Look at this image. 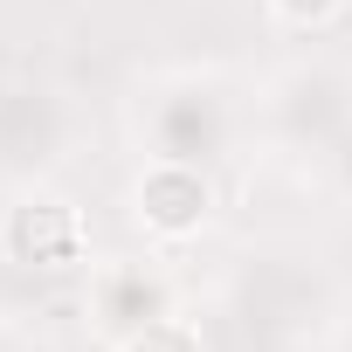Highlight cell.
<instances>
[{
  "instance_id": "cell-1",
  "label": "cell",
  "mask_w": 352,
  "mask_h": 352,
  "mask_svg": "<svg viewBox=\"0 0 352 352\" xmlns=\"http://www.w3.org/2000/svg\"><path fill=\"white\" fill-rule=\"evenodd\" d=\"M138 138L152 159L214 166L242 138V104L214 69H166L138 90Z\"/></svg>"
},
{
  "instance_id": "cell-2",
  "label": "cell",
  "mask_w": 352,
  "mask_h": 352,
  "mask_svg": "<svg viewBox=\"0 0 352 352\" xmlns=\"http://www.w3.org/2000/svg\"><path fill=\"white\" fill-rule=\"evenodd\" d=\"M228 318H235L242 345L290 352L331 318V283L318 276L311 256L263 249V256H242V270L228 276Z\"/></svg>"
},
{
  "instance_id": "cell-3",
  "label": "cell",
  "mask_w": 352,
  "mask_h": 352,
  "mask_svg": "<svg viewBox=\"0 0 352 352\" xmlns=\"http://www.w3.org/2000/svg\"><path fill=\"white\" fill-rule=\"evenodd\" d=\"M256 118H263V138L276 152L331 159V145L352 131V69L345 63H324V56L283 63L256 90Z\"/></svg>"
},
{
  "instance_id": "cell-4",
  "label": "cell",
  "mask_w": 352,
  "mask_h": 352,
  "mask_svg": "<svg viewBox=\"0 0 352 352\" xmlns=\"http://www.w3.org/2000/svg\"><path fill=\"white\" fill-rule=\"evenodd\" d=\"M76 145V104L63 83L14 69L0 76V180L8 187H42Z\"/></svg>"
},
{
  "instance_id": "cell-5",
  "label": "cell",
  "mask_w": 352,
  "mask_h": 352,
  "mask_svg": "<svg viewBox=\"0 0 352 352\" xmlns=\"http://www.w3.org/2000/svg\"><path fill=\"white\" fill-rule=\"evenodd\" d=\"M0 256L28 276H63L90 256L83 208L49 194V187H14V201L0 208Z\"/></svg>"
},
{
  "instance_id": "cell-6",
  "label": "cell",
  "mask_w": 352,
  "mask_h": 352,
  "mask_svg": "<svg viewBox=\"0 0 352 352\" xmlns=\"http://www.w3.org/2000/svg\"><path fill=\"white\" fill-rule=\"evenodd\" d=\"M131 221L152 242H166V249L208 235V221H214V173L187 166V159H145L138 180H131Z\"/></svg>"
},
{
  "instance_id": "cell-7",
  "label": "cell",
  "mask_w": 352,
  "mask_h": 352,
  "mask_svg": "<svg viewBox=\"0 0 352 352\" xmlns=\"http://www.w3.org/2000/svg\"><path fill=\"white\" fill-rule=\"evenodd\" d=\"M83 311H90V331L118 352L131 331H145L152 318L180 311V304H173V276H166L159 263H138V256H131V263H97Z\"/></svg>"
},
{
  "instance_id": "cell-8",
  "label": "cell",
  "mask_w": 352,
  "mask_h": 352,
  "mask_svg": "<svg viewBox=\"0 0 352 352\" xmlns=\"http://www.w3.org/2000/svg\"><path fill=\"white\" fill-rule=\"evenodd\" d=\"M118 352H208V338H201V324H194V318L166 311V318H152L145 331H131Z\"/></svg>"
},
{
  "instance_id": "cell-9",
  "label": "cell",
  "mask_w": 352,
  "mask_h": 352,
  "mask_svg": "<svg viewBox=\"0 0 352 352\" xmlns=\"http://www.w3.org/2000/svg\"><path fill=\"white\" fill-rule=\"evenodd\" d=\"M263 8H270V21H283V28H297V35H324V28L345 21L352 0H263Z\"/></svg>"
},
{
  "instance_id": "cell-10",
  "label": "cell",
  "mask_w": 352,
  "mask_h": 352,
  "mask_svg": "<svg viewBox=\"0 0 352 352\" xmlns=\"http://www.w3.org/2000/svg\"><path fill=\"white\" fill-rule=\"evenodd\" d=\"M324 166H331V187H338V194L352 201V131H345V138L331 145V159H324Z\"/></svg>"
},
{
  "instance_id": "cell-11",
  "label": "cell",
  "mask_w": 352,
  "mask_h": 352,
  "mask_svg": "<svg viewBox=\"0 0 352 352\" xmlns=\"http://www.w3.org/2000/svg\"><path fill=\"white\" fill-rule=\"evenodd\" d=\"M345 352H352V311H345Z\"/></svg>"
}]
</instances>
